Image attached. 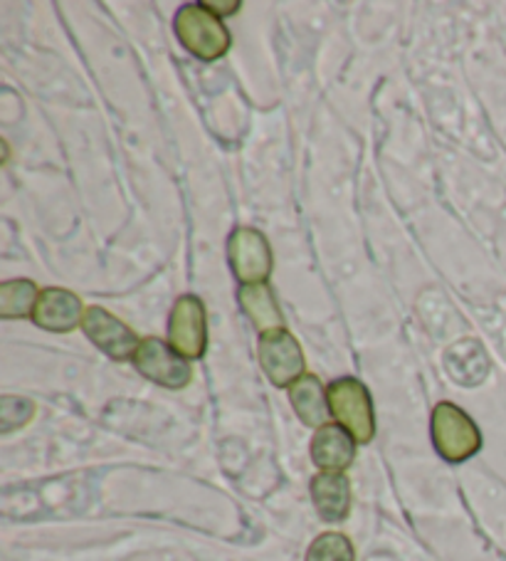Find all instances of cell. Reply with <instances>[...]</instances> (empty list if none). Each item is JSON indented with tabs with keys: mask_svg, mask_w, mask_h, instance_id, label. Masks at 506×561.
Returning a JSON list of instances; mask_svg holds the SVG:
<instances>
[{
	"mask_svg": "<svg viewBox=\"0 0 506 561\" xmlns=\"http://www.w3.org/2000/svg\"><path fill=\"white\" fill-rule=\"evenodd\" d=\"M326 396L336 423L352 433L356 443H371L376 435V411L366 386L358 379H338L326 386Z\"/></svg>",
	"mask_w": 506,
	"mask_h": 561,
	"instance_id": "3957f363",
	"label": "cell"
},
{
	"mask_svg": "<svg viewBox=\"0 0 506 561\" xmlns=\"http://www.w3.org/2000/svg\"><path fill=\"white\" fill-rule=\"evenodd\" d=\"M445 366L450 379L460 386H480L490 376V356L476 340H462L445 352Z\"/></svg>",
	"mask_w": 506,
	"mask_h": 561,
	"instance_id": "7c38bea8",
	"label": "cell"
},
{
	"mask_svg": "<svg viewBox=\"0 0 506 561\" xmlns=\"http://www.w3.org/2000/svg\"><path fill=\"white\" fill-rule=\"evenodd\" d=\"M181 45L203 62H212L230 50V33L216 13L203 3L183 5L173 21Z\"/></svg>",
	"mask_w": 506,
	"mask_h": 561,
	"instance_id": "6da1fadb",
	"label": "cell"
},
{
	"mask_svg": "<svg viewBox=\"0 0 506 561\" xmlns=\"http://www.w3.org/2000/svg\"><path fill=\"white\" fill-rule=\"evenodd\" d=\"M260 366L267 379L277 386V389H289L304 376V354L295 340V334L287 329H275L260 336Z\"/></svg>",
	"mask_w": 506,
	"mask_h": 561,
	"instance_id": "5b68a950",
	"label": "cell"
},
{
	"mask_svg": "<svg viewBox=\"0 0 506 561\" xmlns=\"http://www.w3.org/2000/svg\"><path fill=\"white\" fill-rule=\"evenodd\" d=\"M289 401L301 423L314 431L324 428L331 415L329 396L314 374H304L297 383L289 386Z\"/></svg>",
	"mask_w": 506,
	"mask_h": 561,
	"instance_id": "5bb4252c",
	"label": "cell"
},
{
	"mask_svg": "<svg viewBox=\"0 0 506 561\" xmlns=\"http://www.w3.org/2000/svg\"><path fill=\"white\" fill-rule=\"evenodd\" d=\"M304 561H356V549L342 531H326L311 541Z\"/></svg>",
	"mask_w": 506,
	"mask_h": 561,
	"instance_id": "2e32d148",
	"label": "cell"
},
{
	"mask_svg": "<svg viewBox=\"0 0 506 561\" xmlns=\"http://www.w3.org/2000/svg\"><path fill=\"white\" fill-rule=\"evenodd\" d=\"M87 309L80 295L65 287H47L37 299L33 322L53 334H70L84 322Z\"/></svg>",
	"mask_w": 506,
	"mask_h": 561,
	"instance_id": "9c48e42d",
	"label": "cell"
},
{
	"mask_svg": "<svg viewBox=\"0 0 506 561\" xmlns=\"http://www.w3.org/2000/svg\"><path fill=\"white\" fill-rule=\"evenodd\" d=\"M82 329L96 350H102L106 356H112L114 362H129V359L134 362V354L141 344L134 329L126 322H122L119 317L106 312L104 307L87 309Z\"/></svg>",
	"mask_w": 506,
	"mask_h": 561,
	"instance_id": "ba28073f",
	"label": "cell"
},
{
	"mask_svg": "<svg viewBox=\"0 0 506 561\" xmlns=\"http://www.w3.org/2000/svg\"><path fill=\"white\" fill-rule=\"evenodd\" d=\"M134 366L146 379L171 391L186 389L193 379L188 359H183L179 352H173L169 342L159 340V336H146V340H141L139 350L134 354Z\"/></svg>",
	"mask_w": 506,
	"mask_h": 561,
	"instance_id": "277c9868",
	"label": "cell"
},
{
	"mask_svg": "<svg viewBox=\"0 0 506 561\" xmlns=\"http://www.w3.org/2000/svg\"><path fill=\"white\" fill-rule=\"evenodd\" d=\"M169 344L173 352H179L183 359H200L208 346V324L206 307L198 297L183 295L173 305L169 317Z\"/></svg>",
	"mask_w": 506,
	"mask_h": 561,
	"instance_id": "52a82bcc",
	"label": "cell"
},
{
	"mask_svg": "<svg viewBox=\"0 0 506 561\" xmlns=\"http://www.w3.org/2000/svg\"><path fill=\"white\" fill-rule=\"evenodd\" d=\"M356 438L338 423H326L311 438V460L321 472H346L356 460Z\"/></svg>",
	"mask_w": 506,
	"mask_h": 561,
	"instance_id": "30bf717a",
	"label": "cell"
},
{
	"mask_svg": "<svg viewBox=\"0 0 506 561\" xmlns=\"http://www.w3.org/2000/svg\"><path fill=\"white\" fill-rule=\"evenodd\" d=\"M433 443L440 458L447 462H464L474 458L482 448V433L476 423L460 405L450 401L437 403L430 419Z\"/></svg>",
	"mask_w": 506,
	"mask_h": 561,
	"instance_id": "7a4b0ae2",
	"label": "cell"
},
{
	"mask_svg": "<svg viewBox=\"0 0 506 561\" xmlns=\"http://www.w3.org/2000/svg\"><path fill=\"white\" fill-rule=\"evenodd\" d=\"M311 502L324 522H344L352 512V482L344 472H319L311 480Z\"/></svg>",
	"mask_w": 506,
	"mask_h": 561,
	"instance_id": "8fae6325",
	"label": "cell"
},
{
	"mask_svg": "<svg viewBox=\"0 0 506 561\" xmlns=\"http://www.w3.org/2000/svg\"><path fill=\"white\" fill-rule=\"evenodd\" d=\"M203 5H206L210 13H216L218 18L235 15V13L240 11V8H242L240 0H228V3H226V0H208V3H203Z\"/></svg>",
	"mask_w": 506,
	"mask_h": 561,
	"instance_id": "ac0fdd59",
	"label": "cell"
},
{
	"mask_svg": "<svg viewBox=\"0 0 506 561\" xmlns=\"http://www.w3.org/2000/svg\"><path fill=\"white\" fill-rule=\"evenodd\" d=\"M228 260L242 285H262L272 275V248L255 228H238L228 238Z\"/></svg>",
	"mask_w": 506,
	"mask_h": 561,
	"instance_id": "8992f818",
	"label": "cell"
},
{
	"mask_svg": "<svg viewBox=\"0 0 506 561\" xmlns=\"http://www.w3.org/2000/svg\"><path fill=\"white\" fill-rule=\"evenodd\" d=\"M37 299H41V289L31 279H8V283L0 285V317H33Z\"/></svg>",
	"mask_w": 506,
	"mask_h": 561,
	"instance_id": "9a60e30c",
	"label": "cell"
},
{
	"mask_svg": "<svg viewBox=\"0 0 506 561\" xmlns=\"http://www.w3.org/2000/svg\"><path fill=\"white\" fill-rule=\"evenodd\" d=\"M238 302L260 334L275 332V329H285V317H281L275 289H272L267 283L242 285L238 289Z\"/></svg>",
	"mask_w": 506,
	"mask_h": 561,
	"instance_id": "4fadbf2b",
	"label": "cell"
},
{
	"mask_svg": "<svg viewBox=\"0 0 506 561\" xmlns=\"http://www.w3.org/2000/svg\"><path fill=\"white\" fill-rule=\"evenodd\" d=\"M35 415V403L31 399H18V396H3L0 399V431L11 433Z\"/></svg>",
	"mask_w": 506,
	"mask_h": 561,
	"instance_id": "e0dca14e",
	"label": "cell"
}]
</instances>
